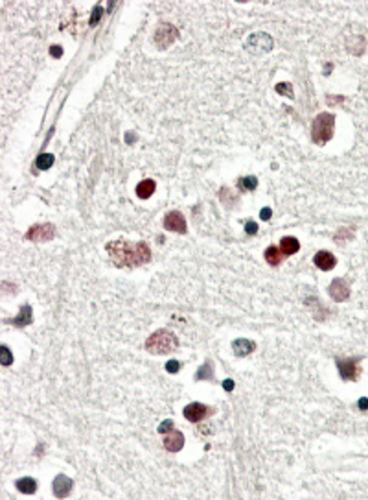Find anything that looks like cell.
Segmentation results:
<instances>
[{
	"mask_svg": "<svg viewBox=\"0 0 368 500\" xmlns=\"http://www.w3.org/2000/svg\"><path fill=\"white\" fill-rule=\"evenodd\" d=\"M107 253L118 268H134L151 260V249L145 242H129L123 238L107 244Z\"/></svg>",
	"mask_w": 368,
	"mask_h": 500,
	"instance_id": "obj_1",
	"label": "cell"
},
{
	"mask_svg": "<svg viewBox=\"0 0 368 500\" xmlns=\"http://www.w3.org/2000/svg\"><path fill=\"white\" fill-rule=\"evenodd\" d=\"M179 347V340L171 330L168 328H160L153 332L145 342V351L151 355H168Z\"/></svg>",
	"mask_w": 368,
	"mask_h": 500,
	"instance_id": "obj_2",
	"label": "cell"
},
{
	"mask_svg": "<svg viewBox=\"0 0 368 500\" xmlns=\"http://www.w3.org/2000/svg\"><path fill=\"white\" fill-rule=\"evenodd\" d=\"M333 128H335V117L331 113H320L313 120L311 126V140L319 146H324L330 142L333 137Z\"/></svg>",
	"mask_w": 368,
	"mask_h": 500,
	"instance_id": "obj_3",
	"label": "cell"
},
{
	"mask_svg": "<svg viewBox=\"0 0 368 500\" xmlns=\"http://www.w3.org/2000/svg\"><path fill=\"white\" fill-rule=\"evenodd\" d=\"M53 237H55L53 224H37L26 231V238L33 240V242H46V240H52Z\"/></svg>",
	"mask_w": 368,
	"mask_h": 500,
	"instance_id": "obj_4",
	"label": "cell"
},
{
	"mask_svg": "<svg viewBox=\"0 0 368 500\" xmlns=\"http://www.w3.org/2000/svg\"><path fill=\"white\" fill-rule=\"evenodd\" d=\"M177 28L170 22H162L155 32V43L159 44V48H168L173 41L177 39Z\"/></svg>",
	"mask_w": 368,
	"mask_h": 500,
	"instance_id": "obj_5",
	"label": "cell"
},
{
	"mask_svg": "<svg viewBox=\"0 0 368 500\" xmlns=\"http://www.w3.org/2000/svg\"><path fill=\"white\" fill-rule=\"evenodd\" d=\"M337 367L344 380H357L359 358H337Z\"/></svg>",
	"mask_w": 368,
	"mask_h": 500,
	"instance_id": "obj_6",
	"label": "cell"
},
{
	"mask_svg": "<svg viewBox=\"0 0 368 500\" xmlns=\"http://www.w3.org/2000/svg\"><path fill=\"white\" fill-rule=\"evenodd\" d=\"M245 48L254 52V54H258V52H269L272 48V39L267 33H254V35H251V37L247 39Z\"/></svg>",
	"mask_w": 368,
	"mask_h": 500,
	"instance_id": "obj_7",
	"label": "cell"
},
{
	"mask_svg": "<svg viewBox=\"0 0 368 500\" xmlns=\"http://www.w3.org/2000/svg\"><path fill=\"white\" fill-rule=\"evenodd\" d=\"M164 229L184 235V233H186V218H184L182 212H179V210H171V212H168V214L164 216Z\"/></svg>",
	"mask_w": 368,
	"mask_h": 500,
	"instance_id": "obj_8",
	"label": "cell"
},
{
	"mask_svg": "<svg viewBox=\"0 0 368 500\" xmlns=\"http://www.w3.org/2000/svg\"><path fill=\"white\" fill-rule=\"evenodd\" d=\"M330 296L333 301H346L348 297H350V283L346 279H333L330 285Z\"/></svg>",
	"mask_w": 368,
	"mask_h": 500,
	"instance_id": "obj_9",
	"label": "cell"
},
{
	"mask_svg": "<svg viewBox=\"0 0 368 500\" xmlns=\"http://www.w3.org/2000/svg\"><path fill=\"white\" fill-rule=\"evenodd\" d=\"M210 412H212V410H210L208 406H204V404H201V403H192L184 408V417H186L188 421H192V423H199V421H203L204 417H208Z\"/></svg>",
	"mask_w": 368,
	"mask_h": 500,
	"instance_id": "obj_10",
	"label": "cell"
},
{
	"mask_svg": "<svg viewBox=\"0 0 368 500\" xmlns=\"http://www.w3.org/2000/svg\"><path fill=\"white\" fill-rule=\"evenodd\" d=\"M72 487H74V482H72V478H68L66 474H57L55 480H53V495L59 496V498L68 496Z\"/></svg>",
	"mask_w": 368,
	"mask_h": 500,
	"instance_id": "obj_11",
	"label": "cell"
},
{
	"mask_svg": "<svg viewBox=\"0 0 368 500\" xmlns=\"http://www.w3.org/2000/svg\"><path fill=\"white\" fill-rule=\"evenodd\" d=\"M313 262H315L317 268L324 269V271H330V269L335 268L337 258H335V255L330 251H319L315 255V258H313Z\"/></svg>",
	"mask_w": 368,
	"mask_h": 500,
	"instance_id": "obj_12",
	"label": "cell"
},
{
	"mask_svg": "<svg viewBox=\"0 0 368 500\" xmlns=\"http://www.w3.org/2000/svg\"><path fill=\"white\" fill-rule=\"evenodd\" d=\"M184 447V436H182V432H177V430H171L170 436H166L164 439V449L170 452H179Z\"/></svg>",
	"mask_w": 368,
	"mask_h": 500,
	"instance_id": "obj_13",
	"label": "cell"
},
{
	"mask_svg": "<svg viewBox=\"0 0 368 500\" xmlns=\"http://www.w3.org/2000/svg\"><path fill=\"white\" fill-rule=\"evenodd\" d=\"M232 349H234V353L238 356H247L256 349V344L251 342V340L240 338V340H234V342H232Z\"/></svg>",
	"mask_w": 368,
	"mask_h": 500,
	"instance_id": "obj_14",
	"label": "cell"
},
{
	"mask_svg": "<svg viewBox=\"0 0 368 500\" xmlns=\"http://www.w3.org/2000/svg\"><path fill=\"white\" fill-rule=\"evenodd\" d=\"M155 188H157V185L153 179H144V181H140V183L136 185V196H138L140 199H148L153 196Z\"/></svg>",
	"mask_w": 368,
	"mask_h": 500,
	"instance_id": "obj_15",
	"label": "cell"
},
{
	"mask_svg": "<svg viewBox=\"0 0 368 500\" xmlns=\"http://www.w3.org/2000/svg\"><path fill=\"white\" fill-rule=\"evenodd\" d=\"M299 249H300V242L295 237H283L282 238V242H280V251L283 253V257L295 255Z\"/></svg>",
	"mask_w": 368,
	"mask_h": 500,
	"instance_id": "obj_16",
	"label": "cell"
},
{
	"mask_svg": "<svg viewBox=\"0 0 368 500\" xmlns=\"http://www.w3.org/2000/svg\"><path fill=\"white\" fill-rule=\"evenodd\" d=\"M11 323H13L15 327H26V325H30V323H32V307H30V305H24V307L21 308L19 316H17Z\"/></svg>",
	"mask_w": 368,
	"mask_h": 500,
	"instance_id": "obj_17",
	"label": "cell"
},
{
	"mask_svg": "<svg viewBox=\"0 0 368 500\" xmlns=\"http://www.w3.org/2000/svg\"><path fill=\"white\" fill-rule=\"evenodd\" d=\"M15 487L21 493H26V495H30V493H35V489H37V482L33 478H30V476H24V478H19L15 482Z\"/></svg>",
	"mask_w": 368,
	"mask_h": 500,
	"instance_id": "obj_18",
	"label": "cell"
},
{
	"mask_svg": "<svg viewBox=\"0 0 368 500\" xmlns=\"http://www.w3.org/2000/svg\"><path fill=\"white\" fill-rule=\"evenodd\" d=\"M265 260L271 264V266H278V264L283 260V253L280 251V248H276V246H271V248L265 249Z\"/></svg>",
	"mask_w": 368,
	"mask_h": 500,
	"instance_id": "obj_19",
	"label": "cell"
},
{
	"mask_svg": "<svg viewBox=\"0 0 368 500\" xmlns=\"http://www.w3.org/2000/svg\"><path fill=\"white\" fill-rule=\"evenodd\" d=\"M195 378H197V380H204V378H208V380H212V378H213L212 362H206L204 366H201V369H199V371H197Z\"/></svg>",
	"mask_w": 368,
	"mask_h": 500,
	"instance_id": "obj_20",
	"label": "cell"
},
{
	"mask_svg": "<svg viewBox=\"0 0 368 500\" xmlns=\"http://www.w3.org/2000/svg\"><path fill=\"white\" fill-rule=\"evenodd\" d=\"M240 185H241V188H243V190H249V192H252V190H256V187H258V179L254 178V176H247V178L241 179Z\"/></svg>",
	"mask_w": 368,
	"mask_h": 500,
	"instance_id": "obj_21",
	"label": "cell"
},
{
	"mask_svg": "<svg viewBox=\"0 0 368 500\" xmlns=\"http://www.w3.org/2000/svg\"><path fill=\"white\" fill-rule=\"evenodd\" d=\"M52 162H53L52 153H44V155H41L37 159V168H41V170H48V168L52 166Z\"/></svg>",
	"mask_w": 368,
	"mask_h": 500,
	"instance_id": "obj_22",
	"label": "cell"
},
{
	"mask_svg": "<svg viewBox=\"0 0 368 500\" xmlns=\"http://www.w3.org/2000/svg\"><path fill=\"white\" fill-rule=\"evenodd\" d=\"M0 353H2V364L4 366H10L11 362H13V356H11V351L6 347V345H2V349H0Z\"/></svg>",
	"mask_w": 368,
	"mask_h": 500,
	"instance_id": "obj_23",
	"label": "cell"
},
{
	"mask_svg": "<svg viewBox=\"0 0 368 500\" xmlns=\"http://www.w3.org/2000/svg\"><path fill=\"white\" fill-rule=\"evenodd\" d=\"M173 426H175V425H173V421H171V419H166V421H162V423H160L159 432H160V434H168V432L173 430Z\"/></svg>",
	"mask_w": 368,
	"mask_h": 500,
	"instance_id": "obj_24",
	"label": "cell"
},
{
	"mask_svg": "<svg viewBox=\"0 0 368 500\" xmlns=\"http://www.w3.org/2000/svg\"><path fill=\"white\" fill-rule=\"evenodd\" d=\"M289 89H291V85H289V83H278V85H276V91L280 92V94H285V96L293 98L295 96L293 91H289Z\"/></svg>",
	"mask_w": 368,
	"mask_h": 500,
	"instance_id": "obj_25",
	"label": "cell"
},
{
	"mask_svg": "<svg viewBox=\"0 0 368 500\" xmlns=\"http://www.w3.org/2000/svg\"><path fill=\"white\" fill-rule=\"evenodd\" d=\"M346 235H353V229H350V227H346V229H341V231L335 235V242H342L344 238H350V237H346Z\"/></svg>",
	"mask_w": 368,
	"mask_h": 500,
	"instance_id": "obj_26",
	"label": "cell"
},
{
	"mask_svg": "<svg viewBox=\"0 0 368 500\" xmlns=\"http://www.w3.org/2000/svg\"><path fill=\"white\" fill-rule=\"evenodd\" d=\"M245 233H247V235H251V237H252V235H256V233H258V224H256V221H252V220L247 221V224H245Z\"/></svg>",
	"mask_w": 368,
	"mask_h": 500,
	"instance_id": "obj_27",
	"label": "cell"
},
{
	"mask_svg": "<svg viewBox=\"0 0 368 500\" xmlns=\"http://www.w3.org/2000/svg\"><path fill=\"white\" fill-rule=\"evenodd\" d=\"M166 369H168V373H177L179 369H181V362L170 360L168 364H166Z\"/></svg>",
	"mask_w": 368,
	"mask_h": 500,
	"instance_id": "obj_28",
	"label": "cell"
},
{
	"mask_svg": "<svg viewBox=\"0 0 368 500\" xmlns=\"http://www.w3.org/2000/svg\"><path fill=\"white\" fill-rule=\"evenodd\" d=\"M100 17H102V8H100V6H96V8H94V11H92L91 24H96V22L100 21Z\"/></svg>",
	"mask_w": 368,
	"mask_h": 500,
	"instance_id": "obj_29",
	"label": "cell"
},
{
	"mask_svg": "<svg viewBox=\"0 0 368 500\" xmlns=\"http://www.w3.org/2000/svg\"><path fill=\"white\" fill-rule=\"evenodd\" d=\"M271 216H272V210L269 209V207H265V209L260 210V218H262V220H269Z\"/></svg>",
	"mask_w": 368,
	"mask_h": 500,
	"instance_id": "obj_30",
	"label": "cell"
},
{
	"mask_svg": "<svg viewBox=\"0 0 368 500\" xmlns=\"http://www.w3.org/2000/svg\"><path fill=\"white\" fill-rule=\"evenodd\" d=\"M50 54H52L53 58H59V55L63 54V48H61V46H50Z\"/></svg>",
	"mask_w": 368,
	"mask_h": 500,
	"instance_id": "obj_31",
	"label": "cell"
},
{
	"mask_svg": "<svg viewBox=\"0 0 368 500\" xmlns=\"http://www.w3.org/2000/svg\"><path fill=\"white\" fill-rule=\"evenodd\" d=\"M357 406H359V410H363V412H364V410H368V399L366 397H361V399H359Z\"/></svg>",
	"mask_w": 368,
	"mask_h": 500,
	"instance_id": "obj_32",
	"label": "cell"
},
{
	"mask_svg": "<svg viewBox=\"0 0 368 500\" xmlns=\"http://www.w3.org/2000/svg\"><path fill=\"white\" fill-rule=\"evenodd\" d=\"M223 387L227 390V392H232L234 390V380H230V378H227V380L223 382Z\"/></svg>",
	"mask_w": 368,
	"mask_h": 500,
	"instance_id": "obj_33",
	"label": "cell"
},
{
	"mask_svg": "<svg viewBox=\"0 0 368 500\" xmlns=\"http://www.w3.org/2000/svg\"><path fill=\"white\" fill-rule=\"evenodd\" d=\"M125 140H127V142H133V140H134V135L127 133V137H125Z\"/></svg>",
	"mask_w": 368,
	"mask_h": 500,
	"instance_id": "obj_34",
	"label": "cell"
}]
</instances>
